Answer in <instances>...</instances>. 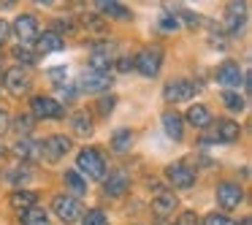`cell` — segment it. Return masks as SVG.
Wrapping results in <instances>:
<instances>
[{"label":"cell","instance_id":"obj_15","mask_svg":"<svg viewBox=\"0 0 252 225\" xmlns=\"http://www.w3.org/2000/svg\"><path fill=\"white\" fill-rule=\"evenodd\" d=\"M111 87V76L109 73H98V71H84L82 73V90L87 93H106Z\"/></svg>","mask_w":252,"mask_h":225},{"label":"cell","instance_id":"obj_43","mask_svg":"<svg viewBox=\"0 0 252 225\" xmlns=\"http://www.w3.org/2000/svg\"><path fill=\"white\" fill-rule=\"evenodd\" d=\"M6 158V147H3V144H0V160Z\"/></svg>","mask_w":252,"mask_h":225},{"label":"cell","instance_id":"obj_21","mask_svg":"<svg viewBox=\"0 0 252 225\" xmlns=\"http://www.w3.org/2000/svg\"><path fill=\"white\" fill-rule=\"evenodd\" d=\"M163 128H165V133H168L174 141H179V138L185 136V120H182L176 111H165L163 114Z\"/></svg>","mask_w":252,"mask_h":225},{"label":"cell","instance_id":"obj_11","mask_svg":"<svg viewBox=\"0 0 252 225\" xmlns=\"http://www.w3.org/2000/svg\"><path fill=\"white\" fill-rule=\"evenodd\" d=\"M241 201H244V190H241L239 185H233V182L217 185V203L222 209H236Z\"/></svg>","mask_w":252,"mask_h":225},{"label":"cell","instance_id":"obj_8","mask_svg":"<svg viewBox=\"0 0 252 225\" xmlns=\"http://www.w3.org/2000/svg\"><path fill=\"white\" fill-rule=\"evenodd\" d=\"M71 138L68 136H49L46 141H41V158H46V160H60L63 155H68L71 152Z\"/></svg>","mask_w":252,"mask_h":225},{"label":"cell","instance_id":"obj_31","mask_svg":"<svg viewBox=\"0 0 252 225\" xmlns=\"http://www.w3.org/2000/svg\"><path fill=\"white\" fill-rule=\"evenodd\" d=\"M82 223L84 225H109V220H106V214L100 209H90L87 214H82Z\"/></svg>","mask_w":252,"mask_h":225},{"label":"cell","instance_id":"obj_1","mask_svg":"<svg viewBox=\"0 0 252 225\" xmlns=\"http://www.w3.org/2000/svg\"><path fill=\"white\" fill-rule=\"evenodd\" d=\"M160 65H163V49L160 46H147V49H141L133 57V68L141 76H149V79L160 73Z\"/></svg>","mask_w":252,"mask_h":225},{"label":"cell","instance_id":"obj_39","mask_svg":"<svg viewBox=\"0 0 252 225\" xmlns=\"http://www.w3.org/2000/svg\"><path fill=\"white\" fill-rule=\"evenodd\" d=\"M8 33H11V28H8V22H6V19H0V46L6 44Z\"/></svg>","mask_w":252,"mask_h":225},{"label":"cell","instance_id":"obj_25","mask_svg":"<svg viewBox=\"0 0 252 225\" xmlns=\"http://www.w3.org/2000/svg\"><path fill=\"white\" fill-rule=\"evenodd\" d=\"M19 220H22V225H52L49 214H46L44 209H38V206H33L30 212H25Z\"/></svg>","mask_w":252,"mask_h":225},{"label":"cell","instance_id":"obj_23","mask_svg":"<svg viewBox=\"0 0 252 225\" xmlns=\"http://www.w3.org/2000/svg\"><path fill=\"white\" fill-rule=\"evenodd\" d=\"M71 128L79 136H90V133H93V117H90L87 111H76V114L71 117Z\"/></svg>","mask_w":252,"mask_h":225},{"label":"cell","instance_id":"obj_5","mask_svg":"<svg viewBox=\"0 0 252 225\" xmlns=\"http://www.w3.org/2000/svg\"><path fill=\"white\" fill-rule=\"evenodd\" d=\"M14 35L19 38V44L25 46H33L35 38H38V19L33 17V14H22V17L14 19Z\"/></svg>","mask_w":252,"mask_h":225},{"label":"cell","instance_id":"obj_13","mask_svg":"<svg viewBox=\"0 0 252 225\" xmlns=\"http://www.w3.org/2000/svg\"><path fill=\"white\" fill-rule=\"evenodd\" d=\"M244 22H247L244 3H239V0L228 3V8H225V30H228V33H239V30L244 28Z\"/></svg>","mask_w":252,"mask_h":225},{"label":"cell","instance_id":"obj_22","mask_svg":"<svg viewBox=\"0 0 252 225\" xmlns=\"http://www.w3.org/2000/svg\"><path fill=\"white\" fill-rule=\"evenodd\" d=\"M14 152L19 160H35L41 158V141H30V138H19L14 144Z\"/></svg>","mask_w":252,"mask_h":225},{"label":"cell","instance_id":"obj_27","mask_svg":"<svg viewBox=\"0 0 252 225\" xmlns=\"http://www.w3.org/2000/svg\"><path fill=\"white\" fill-rule=\"evenodd\" d=\"M133 144V133L125 130V128H120V130L111 136V147H114V152H127Z\"/></svg>","mask_w":252,"mask_h":225},{"label":"cell","instance_id":"obj_37","mask_svg":"<svg viewBox=\"0 0 252 225\" xmlns=\"http://www.w3.org/2000/svg\"><path fill=\"white\" fill-rule=\"evenodd\" d=\"M84 25L90 30H103V19H98V17H84Z\"/></svg>","mask_w":252,"mask_h":225},{"label":"cell","instance_id":"obj_2","mask_svg":"<svg viewBox=\"0 0 252 225\" xmlns=\"http://www.w3.org/2000/svg\"><path fill=\"white\" fill-rule=\"evenodd\" d=\"M30 117H35V120H63L65 109H63L60 100L49 98V95H35L30 100Z\"/></svg>","mask_w":252,"mask_h":225},{"label":"cell","instance_id":"obj_14","mask_svg":"<svg viewBox=\"0 0 252 225\" xmlns=\"http://www.w3.org/2000/svg\"><path fill=\"white\" fill-rule=\"evenodd\" d=\"M35 55H52V52H60L65 49V41L60 38V33H55V30H46V33H41L38 38H35Z\"/></svg>","mask_w":252,"mask_h":225},{"label":"cell","instance_id":"obj_40","mask_svg":"<svg viewBox=\"0 0 252 225\" xmlns=\"http://www.w3.org/2000/svg\"><path fill=\"white\" fill-rule=\"evenodd\" d=\"M60 95L65 100H71V98H76V90H73L71 84H60Z\"/></svg>","mask_w":252,"mask_h":225},{"label":"cell","instance_id":"obj_29","mask_svg":"<svg viewBox=\"0 0 252 225\" xmlns=\"http://www.w3.org/2000/svg\"><path fill=\"white\" fill-rule=\"evenodd\" d=\"M65 185L73 190V195H82V193L87 190V182L82 179L79 171H65Z\"/></svg>","mask_w":252,"mask_h":225},{"label":"cell","instance_id":"obj_4","mask_svg":"<svg viewBox=\"0 0 252 225\" xmlns=\"http://www.w3.org/2000/svg\"><path fill=\"white\" fill-rule=\"evenodd\" d=\"M52 209H55V214L63 220L65 225L76 223V220H82V203L76 201L73 195H68V193H63V195H55V201H52Z\"/></svg>","mask_w":252,"mask_h":225},{"label":"cell","instance_id":"obj_20","mask_svg":"<svg viewBox=\"0 0 252 225\" xmlns=\"http://www.w3.org/2000/svg\"><path fill=\"white\" fill-rule=\"evenodd\" d=\"M187 122L195 125L198 130H203V128L212 125V111H209L203 103H195V106H190V111H187Z\"/></svg>","mask_w":252,"mask_h":225},{"label":"cell","instance_id":"obj_3","mask_svg":"<svg viewBox=\"0 0 252 225\" xmlns=\"http://www.w3.org/2000/svg\"><path fill=\"white\" fill-rule=\"evenodd\" d=\"M76 165H79L82 174L90 176V179H103L106 176V160H103V155H100L98 149L84 147L82 152H79V158H76Z\"/></svg>","mask_w":252,"mask_h":225},{"label":"cell","instance_id":"obj_36","mask_svg":"<svg viewBox=\"0 0 252 225\" xmlns=\"http://www.w3.org/2000/svg\"><path fill=\"white\" fill-rule=\"evenodd\" d=\"M117 63V68H120V71H133V57L130 55H122L120 60H114Z\"/></svg>","mask_w":252,"mask_h":225},{"label":"cell","instance_id":"obj_12","mask_svg":"<svg viewBox=\"0 0 252 225\" xmlns=\"http://www.w3.org/2000/svg\"><path fill=\"white\" fill-rule=\"evenodd\" d=\"M241 79H244V73H241L239 63H222V65L217 68V82L222 84V87H228V93H233L236 87L241 84Z\"/></svg>","mask_w":252,"mask_h":225},{"label":"cell","instance_id":"obj_35","mask_svg":"<svg viewBox=\"0 0 252 225\" xmlns=\"http://www.w3.org/2000/svg\"><path fill=\"white\" fill-rule=\"evenodd\" d=\"M174 225H198V214L195 212H182Z\"/></svg>","mask_w":252,"mask_h":225},{"label":"cell","instance_id":"obj_32","mask_svg":"<svg viewBox=\"0 0 252 225\" xmlns=\"http://www.w3.org/2000/svg\"><path fill=\"white\" fill-rule=\"evenodd\" d=\"M222 100H225V106H228L230 111H244V98H241L239 93H225Z\"/></svg>","mask_w":252,"mask_h":225},{"label":"cell","instance_id":"obj_33","mask_svg":"<svg viewBox=\"0 0 252 225\" xmlns=\"http://www.w3.org/2000/svg\"><path fill=\"white\" fill-rule=\"evenodd\" d=\"M203 225H236L230 217H225V214H217V212H212L209 217H203Z\"/></svg>","mask_w":252,"mask_h":225},{"label":"cell","instance_id":"obj_26","mask_svg":"<svg viewBox=\"0 0 252 225\" xmlns=\"http://www.w3.org/2000/svg\"><path fill=\"white\" fill-rule=\"evenodd\" d=\"M8 125H11L14 133H19V136L28 138L30 133H33V117H30V114H19V117H14V120H8Z\"/></svg>","mask_w":252,"mask_h":225},{"label":"cell","instance_id":"obj_41","mask_svg":"<svg viewBox=\"0 0 252 225\" xmlns=\"http://www.w3.org/2000/svg\"><path fill=\"white\" fill-rule=\"evenodd\" d=\"M6 130H8V114L0 109V133H6Z\"/></svg>","mask_w":252,"mask_h":225},{"label":"cell","instance_id":"obj_44","mask_svg":"<svg viewBox=\"0 0 252 225\" xmlns=\"http://www.w3.org/2000/svg\"><path fill=\"white\" fill-rule=\"evenodd\" d=\"M0 68H3V63H0Z\"/></svg>","mask_w":252,"mask_h":225},{"label":"cell","instance_id":"obj_34","mask_svg":"<svg viewBox=\"0 0 252 225\" xmlns=\"http://www.w3.org/2000/svg\"><path fill=\"white\" fill-rule=\"evenodd\" d=\"M114 103H117L114 98H100V100H98V114H100V117H109L111 111H114Z\"/></svg>","mask_w":252,"mask_h":225},{"label":"cell","instance_id":"obj_6","mask_svg":"<svg viewBox=\"0 0 252 225\" xmlns=\"http://www.w3.org/2000/svg\"><path fill=\"white\" fill-rule=\"evenodd\" d=\"M114 65V46L111 44H95L90 49V71L109 73V68Z\"/></svg>","mask_w":252,"mask_h":225},{"label":"cell","instance_id":"obj_24","mask_svg":"<svg viewBox=\"0 0 252 225\" xmlns=\"http://www.w3.org/2000/svg\"><path fill=\"white\" fill-rule=\"evenodd\" d=\"M98 8H100V14H106V17H114V19H130V11H127L125 6H120V3H114V0H100Z\"/></svg>","mask_w":252,"mask_h":225},{"label":"cell","instance_id":"obj_38","mask_svg":"<svg viewBox=\"0 0 252 225\" xmlns=\"http://www.w3.org/2000/svg\"><path fill=\"white\" fill-rule=\"evenodd\" d=\"M160 28H163V30H176V28H179V22H176V17H163V19H160Z\"/></svg>","mask_w":252,"mask_h":225},{"label":"cell","instance_id":"obj_30","mask_svg":"<svg viewBox=\"0 0 252 225\" xmlns=\"http://www.w3.org/2000/svg\"><path fill=\"white\" fill-rule=\"evenodd\" d=\"M14 57H17L22 65H33V60H35V46H25V44H19L17 49H14Z\"/></svg>","mask_w":252,"mask_h":225},{"label":"cell","instance_id":"obj_7","mask_svg":"<svg viewBox=\"0 0 252 225\" xmlns=\"http://www.w3.org/2000/svg\"><path fill=\"white\" fill-rule=\"evenodd\" d=\"M3 84L8 87L11 95H25V93H30V87H33V79H30V73L25 71L22 65H17V68H11V71H6Z\"/></svg>","mask_w":252,"mask_h":225},{"label":"cell","instance_id":"obj_17","mask_svg":"<svg viewBox=\"0 0 252 225\" xmlns=\"http://www.w3.org/2000/svg\"><path fill=\"white\" fill-rule=\"evenodd\" d=\"M174 209H176V195H174V193L160 190L158 195H155V201H152V212L158 214V217H168V214H174Z\"/></svg>","mask_w":252,"mask_h":225},{"label":"cell","instance_id":"obj_16","mask_svg":"<svg viewBox=\"0 0 252 225\" xmlns=\"http://www.w3.org/2000/svg\"><path fill=\"white\" fill-rule=\"evenodd\" d=\"M35 201H38V195H35L33 190H25V187H19V190H14V193H11V198H8V203H11V209H14V212H19V214L30 212V209L35 206Z\"/></svg>","mask_w":252,"mask_h":225},{"label":"cell","instance_id":"obj_42","mask_svg":"<svg viewBox=\"0 0 252 225\" xmlns=\"http://www.w3.org/2000/svg\"><path fill=\"white\" fill-rule=\"evenodd\" d=\"M49 76H52V79H55V82H57V79L63 76V68H52V71H49Z\"/></svg>","mask_w":252,"mask_h":225},{"label":"cell","instance_id":"obj_28","mask_svg":"<svg viewBox=\"0 0 252 225\" xmlns=\"http://www.w3.org/2000/svg\"><path fill=\"white\" fill-rule=\"evenodd\" d=\"M30 176H33V174H30V168H28V165L19 163V165H14V168H8L6 179L11 182V185H25V182H28Z\"/></svg>","mask_w":252,"mask_h":225},{"label":"cell","instance_id":"obj_18","mask_svg":"<svg viewBox=\"0 0 252 225\" xmlns=\"http://www.w3.org/2000/svg\"><path fill=\"white\" fill-rule=\"evenodd\" d=\"M103 193L109 198H120L127 193V176L122 174V171H114V174H109V179H106L103 185Z\"/></svg>","mask_w":252,"mask_h":225},{"label":"cell","instance_id":"obj_10","mask_svg":"<svg viewBox=\"0 0 252 225\" xmlns=\"http://www.w3.org/2000/svg\"><path fill=\"white\" fill-rule=\"evenodd\" d=\"M165 176H168V182L174 187H192L195 185V171L190 168L187 163H171L168 168H165Z\"/></svg>","mask_w":252,"mask_h":225},{"label":"cell","instance_id":"obj_19","mask_svg":"<svg viewBox=\"0 0 252 225\" xmlns=\"http://www.w3.org/2000/svg\"><path fill=\"white\" fill-rule=\"evenodd\" d=\"M217 130H214V141H225V144H230V141H236V138H239V125H236L233 120H217Z\"/></svg>","mask_w":252,"mask_h":225},{"label":"cell","instance_id":"obj_9","mask_svg":"<svg viewBox=\"0 0 252 225\" xmlns=\"http://www.w3.org/2000/svg\"><path fill=\"white\" fill-rule=\"evenodd\" d=\"M195 90L198 87L192 82H187V79H174V82L165 84L163 95H165L168 103H182V100H190L192 95H195Z\"/></svg>","mask_w":252,"mask_h":225}]
</instances>
